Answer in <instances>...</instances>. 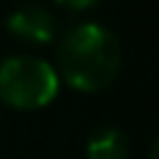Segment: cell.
I'll use <instances>...</instances> for the list:
<instances>
[{
	"label": "cell",
	"instance_id": "obj_1",
	"mask_svg": "<svg viewBox=\"0 0 159 159\" xmlns=\"http://www.w3.org/2000/svg\"><path fill=\"white\" fill-rule=\"evenodd\" d=\"M56 61L61 77L72 88L96 93L117 77L122 51L119 40L101 24H80L69 29L58 43Z\"/></svg>",
	"mask_w": 159,
	"mask_h": 159
},
{
	"label": "cell",
	"instance_id": "obj_2",
	"mask_svg": "<svg viewBox=\"0 0 159 159\" xmlns=\"http://www.w3.org/2000/svg\"><path fill=\"white\" fill-rule=\"evenodd\" d=\"M58 93V72L45 58L16 53L0 61V101L16 109H40Z\"/></svg>",
	"mask_w": 159,
	"mask_h": 159
},
{
	"label": "cell",
	"instance_id": "obj_3",
	"mask_svg": "<svg viewBox=\"0 0 159 159\" xmlns=\"http://www.w3.org/2000/svg\"><path fill=\"white\" fill-rule=\"evenodd\" d=\"M6 27L16 37H24V40H32V43L43 45V43H51L53 34H56V19L43 6H21L13 13H8Z\"/></svg>",
	"mask_w": 159,
	"mask_h": 159
},
{
	"label": "cell",
	"instance_id": "obj_4",
	"mask_svg": "<svg viewBox=\"0 0 159 159\" xmlns=\"http://www.w3.org/2000/svg\"><path fill=\"white\" fill-rule=\"evenodd\" d=\"M127 135L114 125H103L88 141V159H127Z\"/></svg>",
	"mask_w": 159,
	"mask_h": 159
}]
</instances>
